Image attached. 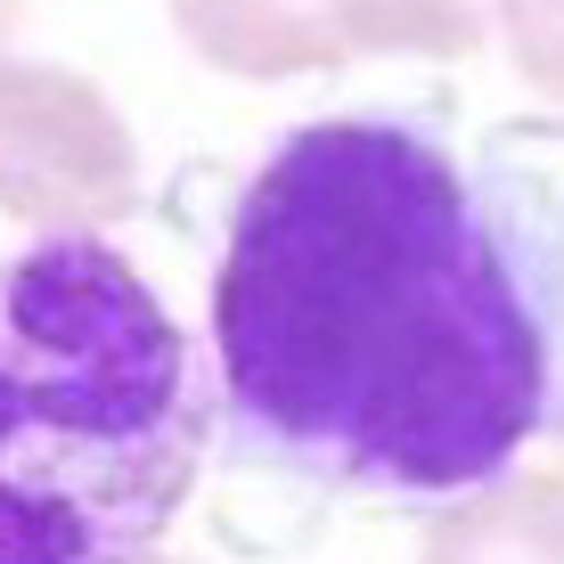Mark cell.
<instances>
[{
  "label": "cell",
  "mask_w": 564,
  "mask_h": 564,
  "mask_svg": "<svg viewBox=\"0 0 564 564\" xmlns=\"http://www.w3.org/2000/svg\"><path fill=\"white\" fill-rule=\"evenodd\" d=\"M205 352L229 451L336 499L442 508L564 442V115L295 123L221 221Z\"/></svg>",
  "instance_id": "1"
},
{
  "label": "cell",
  "mask_w": 564,
  "mask_h": 564,
  "mask_svg": "<svg viewBox=\"0 0 564 564\" xmlns=\"http://www.w3.org/2000/svg\"><path fill=\"white\" fill-rule=\"evenodd\" d=\"M221 434L213 352L99 229L0 254V564H140Z\"/></svg>",
  "instance_id": "2"
},
{
  "label": "cell",
  "mask_w": 564,
  "mask_h": 564,
  "mask_svg": "<svg viewBox=\"0 0 564 564\" xmlns=\"http://www.w3.org/2000/svg\"><path fill=\"white\" fill-rule=\"evenodd\" d=\"M140 205V140L74 66L0 57V213L25 229H107Z\"/></svg>",
  "instance_id": "3"
},
{
  "label": "cell",
  "mask_w": 564,
  "mask_h": 564,
  "mask_svg": "<svg viewBox=\"0 0 564 564\" xmlns=\"http://www.w3.org/2000/svg\"><path fill=\"white\" fill-rule=\"evenodd\" d=\"M181 42L221 74L246 83H286V74H327L352 57L327 0H172Z\"/></svg>",
  "instance_id": "4"
},
{
  "label": "cell",
  "mask_w": 564,
  "mask_h": 564,
  "mask_svg": "<svg viewBox=\"0 0 564 564\" xmlns=\"http://www.w3.org/2000/svg\"><path fill=\"white\" fill-rule=\"evenodd\" d=\"M417 564H564V466H508L425 516Z\"/></svg>",
  "instance_id": "5"
},
{
  "label": "cell",
  "mask_w": 564,
  "mask_h": 564,
  "mask_svg": "<svg viewBox=\"0 0 564 564\" xmlns=\"http://www.w3.org/2000/svg\"><path fill=\"white\" fill-rule=\"evenodd\" d=\"M352 57H475L491 0H327Z\"/></svg>",
  "instance_id": "6"
},
{
  "label": "cell",
  "mask_w": 564,
  "mask_h": 564,
  "mask_svg": "<svg viewBox=\"0 0 564 564\" xmlns=\"http://www.w3.org/2000/svg\"><path fill=\"white\" fill-rule=\"evenodd\" d=\"M491 25L508 33L523 83L564 107V0H491Z\"/></svg>",
  "instance_id": "7"
},
{
  "label": "cell",
  "mask_w": 564,
  "mask_h": 564,
  "mask_svg": "<svg viewBox=\"0 0 564 564\" xmlns=\"http://www.w3.org/2000/svg\"><path fill=\"white\" fill-rule=\"evenodd\" d=\"M17 17H25V0H0V42L17 33Z\"/></svg>",
  "instance_id": "8"
},
{
  "label": "cell",
  "mask_w": 564,
  "mask_h": 564,
  "mask_svg": "<svg viewBox=\"0 0 564 564\" xmlns=\"http://www.w3.org/2000/svg\"><path fill=\"white\" fill-rule=\"evenodd\" d=\"M140 564H181V556H140Z\"/></svg>",
  "instance_id": "9"
}]
</instances>
